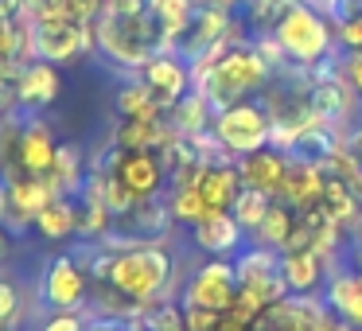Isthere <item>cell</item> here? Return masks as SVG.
Returning a JSON list of instances; mask_svg holds the SVG:
<instances>
[{"label":"cell","instance_id":"27","mask_svg":"<svg viewBox=\"0 0 362 331\" xmlns=\"http://www.w3.org/2000/svg\"><path fill=\"white\" fill-rule=\"evenodd\" d=\"M292 226H296V211H292L288 203H281V199H273L269 211H265V219H261V226L253 230L250 238L257 245H269V250L281 253L284 245H288V238H292Z\"/></svg>","mask_w":362,"mask_h":331},{"label":"cell","instance_id":"31","mask_svg":"<svg viewBox=\"0 0 362 331\" xmlns=\"http://www.w3.org/2000/svg\"><path fill=\"white\" fill-rule=\"evenodd\" d=\"M199 4H203V0H152V12H156V20L164 24L168 40L175 43V35L195 20Z\"/></svg>","mask_w":362,"mask_h":331},{"label":"cell","instance_id":"43","mask_svg":"<svg viewBox=\"0 0 362 331\" xmlns=\"http://www.w3.org/2000/svg\"><path fill=\"white\" fill-rule=\"evenodd\" d=\"M0 222H8V180L0 175Z\"/></svg>","mask_w":362,"mask_h":331},{"label":"cell","instance_id":"23","mask_svg":"<svg viewBox=\"0 0 362 331\" xmlns=\"http://www.w3.org/2000/svg\"><path fill=\"white\" fill-rule=\"evenodd\" d=\"M35 234L43 238V242H71L74 234H78V203H74L71 195H55L47 207H43L40 214H35Z\"/></svg>","mask_w":362,"mask_h":331},{"label":"cell","instance_id":"12","mask_svg":"<svg viewBox=\"0 0 362 331\" xmlns=\"http://www.w3.org/2000/svg\"><path fill=\"white\" fill-rule=\"evenodd\" d=\"M4 180H8V222H12L16 230L32 226L35 214H40L55 195H63V187H59V180H55L51 172H47V175L8 172Z\"/></svg>","mask_w":362,"mask_h":331},{"label":"cell","instance_id":"10","mask_svg":"<svg viewBox=\"0 0 362 331\" xmlns=\"http://www.w3.org/2000/svg\"><path fill=\"white\" fill-rule=\"evenodd\" d=\"M238 296V265L230 257H206L195 265V273L183 284L180 304L187 308H211V312H230Z\"/></svg>","mask_w":362,"mask_h":331},{"label":"cell","instance_id":"17","mask_svg":"<svg viewBox=\"0 0 362 331\" xmlns=\"http://www.w3.org/2000/svg\"><path fill=\"white\" fill-rule=\"evenodd\" d=\"M327 308L346 320L351 327L362 331V269L358 265H339L327 269V289H323Z\"/></svg>","mask_w":362,"mask_h":331},{"label":"cell","instance_id":"35","mask_svg":"<svg viewBox=\"0 0 362 331\" xmlns=\"http://www.w3.org/2000/svg\"><path fill=\"white\" fill-rule=\"evenodd\" d=\"M105 12V0H66V16H74L78 24H98Z\"/></svg>","mask_w":362,"mask_h":331},{"label":"cell","instance_id":"34","mask_svg":"<svg viewBox=\"0 0 362 331\" xmlns=\"http://www.w3.org/2000/svg\"><path fill=\"white\" fill-rule=\"evenodd\" d=\"M335 43L343 51H362V12L335 20Z\"/></svg>","mask_w":362,"mask_h":331},{"label":"cell","instance_id":"37","mask_svg":"<svg viewBox=\"0 0 362 331\" xmlns=\"http://www.w3.org/2000/svg\"><path fill=\"white\" fill-rule=\"evenodd\" d=\"M40 331H86V320H82V312H51L40 323Z\"/></svg>","mask_w":362,"mask_h":331},{"label":"cell","instance_id":"1","mask_svg":"<svg viewBox=\"0 0 362 331\" xmlns=\"http://www.w3.org/2000/svg\"><path fill=\"white\" fill-rule=\"evenodd\" d=\"M191 71H195V90L211 102L214 113L234 105V102H245L265 82H273V66L261 59L253 40L250 43L242 40L234 47H214L211 55L191 63Z\"/></svg>","mask_w":362,"mask_h":331},{"label":"cell","instance_id":"3","mask_svg":"<svg viewBox=\"0 0 362 331\" xmlns=\"http://www.w3.org/2000/svg\"><path fill=\"white\" fill-rule=\"evenodd\" d=\"M172 269H175V257L164 242H141V245H129V250L113 253L110 277H105L102 284H110L113 292L129 296L136 308L148 312L152 304L168 300Z\"/></svg>","mask_w":362,"mask_h":331},{"label":"cell","instance_id":"14","mask_svg":"<svg viewBox=\"0 0 362 331\" xmlns=\"http://www.w3.org/2000/svg\"><path fill=\"white\" fill-rule=\"evenodd\" d=\"M141 82L152 90V98H156L160 110L168 113L191 86H195V71H191V63L183 55H175V51H160L152 63H144Z\"/></svg>","mask_w":362,"mask_h":331},{"label":"cell","instance_id":"11","mask_svg":"<svg viewBox=\"0 0 362 331\" xmlns=\"http://www.w3.org/2000/svg\"><path fill=\"white\" fill-rule=\"evenodd\" d=\"M59 133L51 129V121L35 117V113H24V125H20V137H16V152H12L8 172H28V175H47L55 168V156H59Z\"/></svg>","mask_w":362,"mask_h":331},{"label":"cell","instance_id":"15","mask_svg":"<svg viewBox=\"0 0 362 331\" xmlns=\"http://www.w3.org/2000/svg\"><path fill=\"white\" fill-rule=\"evenodd\" d=\"M63 94V66L47 63V59H28L20 66V79H16V110L35 113V110H47V105L59 102Z\"/></svg>","mask_w":362,"mask_h":331},{"label":"cell","instance_id":"9","mask_svg":"<svg viewBox=\"0 0 362 331\" xmlns=\"http://www.w3.org/2000/svg\"><path fill=\"white\" fill-rule=\"evenodd\" d=\"M35 296H40V304L51 308V312H78V308H86L90 273L78 261V253H55V257L43 265Z\"/></svg>","mask_w":362,"mask_h":331},{"label":"cell","instance_id":"8","mask_svg":"<svg viewBox=\"0 0 362 331\" xmlns=\"http://www.w3.org/2000/svg\"><path fill=\"white\" fill-rule=\"evenodd\" d=\"M90 51H98L94 24H78V20L66 16V12L32 20V55L35 59L66 66V63H74V59L90 55Z\"/></svg>","mask_w":362,"mask_h":331},{"label":"cell","instance_id":"39","mask_svg":"<svg viewBox=\"0 0 362 331\" xmlns=\"http://www.w3.org/2000/svg\"><path fill=\"white\" fill-rule=\"evenodd\" d=\"M343 79L354 90V98L362 102V51H346L343 55Z\"/></svg>","mask_w":362,"mask_h":331},{"label":"cell","instance_id":"18","mask_svg":"<svg viewBox=\"0 0 362 331\" xmlns=\"http://www.w3.org/2000/svg\"><path fill=\"white\" fill-rule=\"evenodd\" d=\"M288 168H292V156L281 152V149H273V144H265V149H257V152H250V156L238 160V175H242L245 187L269 191L273 199H276V191H281Z\"/></svg>","mask_w":362,"mask_h":331},{"label":"cell","instance_id":"40","mask_svg":"<svg viewBox=\"0 0 362 331\" xmlns=\"http://www.w3.org/2000/svg\"><path fill=\"white\" fill-rule=\"evenodd\" d=\"M86 331H129V323L113 320V315H94V320H86Z\"/></svg>","mask_w":362,"mask_h":331},{"label":"cell","instance_id":"13","mask_svg":"<svg viewBox=\"0 0 362 331\" xmlns=\"http://www.w3.org/2000/svg\"><path fill=\"white\" fill-rule=\"evenodd\" d=\"M172 211H168V199H136L125 214L110 222L105 234L129 238L133 245L141 242H168V230H172Z\"/></svg>","mask_w":362,"mask_h":331},{"label":"cell","instance_id":"32","mask_svg":"<svg viewBox=\"0 0 362 331\" xmlns=\"http://www.w3.org/2000/svg\"><path fill=\"white\" fill-rule=\"evenodd\" d=\"M168 211L180 226H195L206 214V203L199 195V187H168Z\"/></svg>","mask_w":362,"mask_h":331},{"label":"cell","instance_id":"44","mask_svg":"<svg viewBox=\"0 0 362 331\" xmlns=\"http://www.w3.org/2000/svg\"><path fill=\"white\" fill-rule=\"evenodd\" d=\"M129 331H152V327L144 320H133V323H129Z\"/></svg>","mask_w":362,"mask_h":331},{"label":"cell","instance_id":"4","mask_svg":"<svg viewBox=\"0 0 362 331\" xmlns=\"http://www.w3.org/2000/svg\"><path fill=\"white\" fill-rule=\"evenodd\" d=\"M269 35H273L276 47L284 51V59H288L292 66H300V71L323 63V59L335 55V47H339L331 16L320 8H312L308 0H292L288 8L281 12V20L269 28Z\"/></svg>","mask_w":362,"mask_h":331},{"label":"cell","instance_id":"26","mask_svg":"<svg viewBox=\"0 0 362 331\" xmlns=\"http://www.w3.org/2000/svg\"><path fill=\"white\" fill-rule=\"evenodd\" d=\"M320 203H323V211L331 214V219L339 222V226H354V222L362 219V199L354 195L351 187H346L343 180H339V175H323V195H320Z\"/></svg>","mask_w":362,"mask_h":331},{"label":"cell","instance_id":"24","mask_svg":"<svg viewBox=\"0 0 362 331\" xmlns=\"http://www.w3.org/2000/svg\"><path fill=\"white\" fill-rule=\"evenodd\" d=\"M339 149H343V129L327 125V121H315L312 129H304V133L296 137L288 156L304 160V164H315V168H327V160L335 156Z\"/></svg>","mask_w":362,"mask_h":331},{"label":"cell","instance_id":"45","mask_svg":"<svg viewBox=\"0 0 362 331\" xmlns=\"http://www.w3.org/2000/svg\"><path fill=\"white\" fill-rule=\"evenodd\" d=\"M214 4H226V8H242L245 0H214Z\"/></svg>","mask_w":362,"mask_h":331},{"label":"cell","instance_id":"28","mask_svg":"<svg viewBox=\"0 0 362 331\" xmlns=\"http://www.w3.org/2000/svg\"><path fill=\"white\" fill-rule=\"evenodd\" d=\"M113 105H117L121 117H168L164 110L156 105V98H152V90L144 86L141 79L125 82V86L113 94Z\"/></svg>","mask_w":362,"mask_h":331},{"label":"cell","instance_id":"46","mask_svg":"<svg viewBox=\"0 0 362 331\" xmlns=\"http://www.w3.org/2000/svg\"><path fill=\"white\" fill-rule=\"evenodd\" d=\"M358 269H362V245H358Z\"/></svg>","mask_w":362,"mask_h":331},{"label":"cell","instance_id":"2","mask_svg":"<svg viewBox=\"0 0 362 331\" xmlns=\"http://www.w3.org/2000/svg\"><path fill=\"white\" fill-rule=\"evenodd\" d=\"M94 40L98 51L110 59L121 71H144V63L160 55V51H172L164 24L156 20V12H102V20L94 24Z\"/></svg>","mask_w":362,"mask_h":331},{"label":"cell","instance_id":"6","mask_svg":"<svg viewBox=\"0 0 362 331\" xmlns=\"http://www.w3.org/2000/svg\"><path fill=\"white\" fill-rule=\"evenodd\" d=\"M234 43H242V20L234 16V8L214 4V0H203L195 20L175 35L172 51L183 55L187 63H199V59L211 55L214 47H234Z\"/></svg>","mask_w":362,"mask_h":331},{"label":"cell","instance_id":"30","mask_svg":"<svg viewBox=\"0 0 362 331\" xmlns=\"http://www.w3.org/2000/svg\"><path fill=\"white\" fill-rule=\"evenodd\" d=\"M269 203H273V195H269V191H257V187H245V183H242V191H238V199H234V207H230V214L242 222L245 234H253V230L261 226V219H265Z\"/></svg>","mask_w":362,"mask_h":331},{"label":"cell","instance_id":"29","mask_svg":"<svg viewBox=\"0 0 362 331\" xmlns=\"http://www.w3.org/2000/svg\"><path fill=\"white\" fill-rule=\"evenodd\" d=\"M86 172L90 168L82 164V149L71 141L59 144V156H55V168H51V175L59 180V187H63V195H78L82 183H86Z\"/></svg>","mask_w":362,"mask_h":331},{"label":"cell","instance_id":"21","mask_svg":"<svg viewBox=\"0 0 362 331\" xmlns=\"http://www.w3.org/2000/svg\"><path fill=\"white\" fill-rule=\"evenodd\" d=\"M199 195H203L206 211H230L242 191V175H238V160L230 164H206L203 175H199Z\"/></svg>","mask_w":362,"mask_h":331},{"label":"cell","instance_id":"5","mask_svg":"<svg viewBox=\"0 0 362 331\" xmlns=\"http://www.w3.org/2000/svg\"><path fill=\"white\" fill-rule=\"evenodd\" d=\"M94 172H110L129 195L136 199H160L172 180H168V168L160 160L156 149H117V144H105L94 160H90Z\"/></svg>","mask_w":362,"mask_h":331},{"label":"cell","instance_id":"36","mask_svg":"<svg viewBox=\"0 0 362 331\" xmlns=\"http://www.w3.org/2000/svg\"><path fill=\"white\" fill-rule=\"evenodd\" d=\"M222 320V312H211V308H187L183 304V323L187 331H214Z\"/></svg>","mask_w":362,"mask_h":331},{"label":"cell","instance_id":"25","mask_svg":"<svg viewBox=\"0 0 362 331\" xmlns=\"http://www.w3.org/2000/svg\"><path fill=\"white\" fill-rule=\"evenodd\" d=\"M168 121H172V129L180 137H195V133H206V129H211L214 110H211V102H206V98L191 86L187 94H183L180 102L168 110Z\"/></svg>","mask_w":362,"mask_h":331},{"label":"cell","instance_id":"33","mask_svg":"<svg viewBox=\"0 0 362 331\" xmlns=\"http://www.w3.org/2000/svg\"><path fill=\"white\" fill-rule=\"evenodd\" d=\"M144 323H148L152 331H187V323H183V304H172V300L152 304L148 312H144Z\"/></svg>","mask_w":362,"mask_h":331},{"label":"cell","instance_id":"41","mask_svg":"<svg viewBox=\"0 0 362 331\" xmlns=\"http://www.w3.org/2000/svg\"><path fill=\"white\" fill-rule=\"evenodd\" d=\"M214 331H250V323L238 320L234 312H222V320H218V327H214Z\"/></svg>","mask_w":362,"mask_h":331},{"label":"cell","instance_id":"20","mask_svg":"<svg viewBox=\"0 0 362 331\" xmlns=\"http://www.w3.org/2000/svg\"><path fill=\"white\" fill-rule=\"evenodd\" d=\"M281 277L292 296H312L327 284V261L315 250H281Z\"/></svg>","mask_w":362,"mask_h":331},{"label":"cell","instance_id":"38","mask_svg":"<svg viewBox=\"0 0 362 331\" xmlns=\"http://www.w3.org/2000/svg\"><path fill=\"white\" fill-rule=\"evenodd\" d=\"M20 12L28 20H43L55 16V12H66V0H20Z\"/></svg>","mask_w":362,"mask_h":331},{"label":"cell","instance_id":"16","mask_svg":"<svg viewBox=\"0 0 362 331\" xmlns=\"http://www.w3.org/2000/svg\"><path fill=\"white\" fill-rule=\"evenodd\" d=\"M191 242L203 250L206 257H234L245 250V230L230 211H206L203 219L191 226Z\"/></svg>","mask_w":362,"mask_h":331},{"label":"cell","instance_id":"42","mask_svg":"<svg viewBox=\"0 0 362 331\" xmlns=\"http://www.w3.org/2000/svg\"><path fill=\"white\" fill-rule=\"evenodd\" d=\"M8 250H12V230H8V222H0V261L8 257Z\"/></svg>","mask_w":362,"mask_h":331},{"label":"cell","instance_id":"7","mask_svg":"<svg viewBox=\"0 0 362 331\" xmlns=\"http://www.w3.org/2000/svg\"><path fill=\"white\" fill-rule=\"evenodd\" d=\"M211 133L218 137V144L230 152V156L242 160V156H250V152L273 144V117H269L265 105H257V102L245 98V102H234V105H226V110L214 113Z\"/></svg>","mask_w":362,"mask_h":331},{"label":"cell","instance_id":"22","mask_svg":"<svg viewBox=\"0 0 362 331\" xmlns=\"http://www.w3.org/2000/svg\"><path fill=\"white\" fill-rule=\"evenodd\" d=\"M323 175H327L323 168L304 164V160H292V168H288V175H284L276 199H281V203H288L292 211L320 203V195H323Z\"/></svg>","mask_w":362,"mask_h":331},{"label":"cell","instance_id":"19","mask_svg":"<svg viewBox=\"0 0 362 331\" xmlns=\"http://www.w3.org/2000/svg\"><path fill=\"white\" fill-rule=\"evenodd\" d=\"M175 129L168 117H121L110 133V144L117 149H168L175 141Z\"/></svg>","mask_w":362,"mask_h":331}]
</instances>
